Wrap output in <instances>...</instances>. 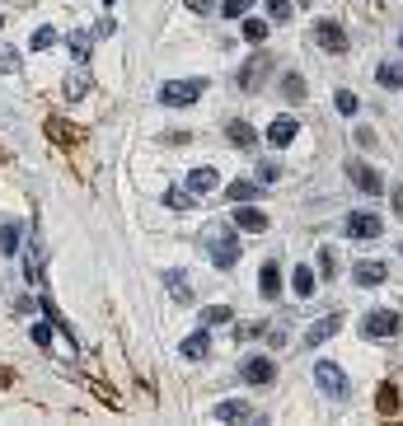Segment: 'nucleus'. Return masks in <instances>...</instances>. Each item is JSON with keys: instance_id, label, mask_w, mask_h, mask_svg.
Listing matches in <instances>:
<instances>
[{"instance_id": "nucleus-1", "label": "nucleus", "mask_w": 403, "mask_h": 426, "mask_svg": "<svg viewBox=\"0 0 403 426\" xmlns=\"http://www.w3.org/2000/svg\"><path fill=\"white\" fill-rule=\"evenodd\" d=\"M202 90H206V80H202V75H192V80H169L164 90H159V103H164V108H188V103L202 99Z\"/></svg>"}, {"instance_id": "nucleus-2", "label": "nucleus", "mask_w": 403, "mask_h": 426, "mask_svg": "<svg viewBox=\"0 0 403 426\" xmlns=\"http://www.w3.org/2000/svg\"><path fill=\"white\" fill-rule=\"evenodd\" d=\"M206 235H211V244H206V248H211V262H216L221 272H230V267L239 262V239L230 235L225 225H221V230H206Z\"/></svg>"}, {"instance_id": "nucleus-3", "label": "nucleus", "mask_w": 403, "mask_h": 426, "mask_svg": "<svg viewBox=\"0 0 403 426\" xmlns=\"http://www.w3.org/2000/svg\"><path fill=\"white\" fill-rule=\"evenodd\" d=\"M314 384H319L328 398H347V393H352V384H347V375H342V366H333V361H319V366H314Z\"/></svg>"}, {"instance_id": "nucleus-4", "label": "nucleus", "mask_w": 403, "mask_h": 426, "mask_svg": "<svg viewBox=\"0 0 403 426\" xmlns=\"http://www.w3.org/2000/svg\"><path fill=\"white\" fill-rule=\"evenodd\" d=\"M342 230H347V239H380L384 235V220L375 211H352L347 220H342Z\"/></svg>"}, {"instance_id": "nucleus-5", "label": "nucleus", "mask_w": 403, "mask_h": 426, "mask_svg": "<svg viewBox=\"0 0 403 426\" xmlns=\"http://www.w3.org/2000/svg\"><path fill=\"white\" fill-rule=\"evenodd\" d=\"M399 328H403V319L394 314V309H370V314L361 319V333L366 337H399Z\"/></svg>"}, {"instance_id": "nucleus-6", "label": "nucleus", "mask_w": 403, "mask_h": 426, "mask_svg": "<svg viewBox=\"0 0 403 426\" xmlns=\"http://www.w3.org/2000/svg\"><path fill=\"white\" fill-rule=\"evenodd\" d=\"M314 43L324 47L328 56H342V52H347V33H342V23H333V19H319V23H314Z\"/></svg>"}, {"instance_id": "nucleus-7", "label": "nucleus", "mask_w": 403, "mask_h": 426, "mask_svg": "<svg viewBox=\"0 0 403 426\" xmlns=\"http://www.w3.org/2000/svg\"><path fill=\"white\" fill-rule=\"evenodd\" d=\"M268 66H272V56H268V52H253L244 66H239V90L253 94L258 85H263V75H268Z\"/></svg>"}, {"instance_id": "nucleus-8", "label": "nucleus", "mask_w": 403, "mask_h": 426, "mask_svg": "<svg viewBox=\"0 0 403 426\" xmlns=\"http://www.w3.org/2000/svg\"><path fill=\"white\" fill-rule=\"evenodd\" d=\"M347 179L357 183L366 197H380V192H384V179H380V174H375L370 164H361V159H347Z\"/></svg>"}, {"instance_id": "nucleus-9", "label": "nucleus", "mask_w": 403, "mask_h": 426, "mask_svg": "<svg viewBox=\"0 0 403 426\" xmlns=\"http://www.w3.org/2000/svg\"><path fill=\"white\" fill-rule=\"evenodd\" d=\"M239 380H244V384H258V389H263V384L277 380V366H272L268 356H248L244 366H239Z\"/></svg>"}, {"instance_id": "nucleus-10", "label": "nucleus", "mask_w": 403, "mask_h": 426, "mask_svg": "<svg viewBox=\"0 0 403 426\" xmlns=\"http://www.w3.org/2000/svg\"><path fill=\"white\" fill-rule=\"evenodd\" d=\"M295 132H300V122H295L291 112H281V117H272V127H268V146H272V150L291 146V141H295Z\"/></svg>"}, {"instance_id": "nucleus-11", "label": "nucleus", "mask_w": 403, "mask_h": 426, "mask_svg": "<svg viewBox=\"0 0 403 426\" xmlns=\"http://www.w3.org/2000/svg\"><path fill=\"white\" fill-rule=\"evenodd\" d=\"M235 230H248V235H263V230H268V211H258V206L239 202V211H235Z\"/></svg>"}, {"instance_id": "nucleus-12", "label": "nucleus", "mask_w": 403, "mask_h": 426, "mask_svg": "<svg viewBox=\"0 0 403 426\" xmlns=\"http://www.w3.org/2000/svg\"><path fill=\"white\" fill-rule=\"evenodd\" d=\"M216 422H253V408L244 398H225V403H216Z\"/></svg>"}, {"instance_id": "nucleus-13", "label": "nucleus", "mask_w": 403, "mask_h": 426, "mask_svg": "<svg viewBox=\"0 0 403 426\" xmlns=\"http://www.w3.org/2000/svg\"><path fill=\"white\" fill-rule=\"evenodd\" d=\"M337 328H342V314H324L319 324L310 328V333H305V347H319V342H328V337H333Z\"/></svg>"}, {"instance_id": "nucleus-14", "label": "nucleus", "mask_w": 403, "mask_h": 426, "mask_svg": "<svg viewBox=\"0 0 403 426\" xmlns=\"http://www.w3.org/2000/svg\"><path fill=\"white\" fill-rule=\"evenodd\" d=\"M258 291H263V300H277V295H281V267H277V262H263V272H258Z\"/></svg>"}, {"instance_id": "nucleus-15", "label": "nucleus", "mask_w": 403, "mask_h": 426, "mask_svg": "<svg viewBox=\"0 0 403 426\" xmlns=\"http://www.w3.org/2000/svg\"><path fill=\"white\" fill-rule=\"evenodd\" d=\"M225 141L239 146V150H248V146H258V132L248 122H225Z\"/></svg>"}, {"instance_id": "nucleus-16", "label": "nucleus", "mask_w": 403, "mask_h": 426, "mask_svg": "<svg viewBox=\"0 0 403 426\" xmlns=\"http://www.w3.org/2000/svg\"><path fill=\"white\" fill-rule=\"evenodd\" d=\"M206 351H211V333H206V328L192 333V337H183V356L188 361H206Z\"/></svg>"}, {"instance_id": "nucleus-17", "label": "nucleus", "mask_w": 403, "mask_h": 426, "mask_svg": "<svg viewBox=\"0 0 403 426\" xmlns=\"http://www.w3.org/2000/svg\"><path fill=\"white\" fill-rule=\"evenodd\" d=\"M352 277H357V286H380L389 272H384V262H357V267H352Z\"/></svg>"}, {"instance_id": "nucleus-18", "label": "nucleus", "mask_w": 403, "mask_h": 426, "mask_svg": "<svg viewBox=\"0 0 403 426\" xmlns=\"http://www.w3.org/2000/svg\"><path fill=\"white\" fill-rule=\"evenodd\" d=\"M281 99H286V103H300V99H305V75L286 70V75H281Z\"/></svg>"}, {"instance_id": "nucleus-19", "label": "nucleus", "mask_w": 403, "mask_h": 426, "mask_svg": "<svg viewBox=\"0 0 403 426\" xmlns=\"http://www.w3.org/2000/svg\"><path fill=\"white\" fill-rule=\"evenodd\" d=\"M216 183H221V174H216V169H192V174H188V188H192V192H211Z\"/></svg>"}, {"instance_id": "nucleus-20", "label": "nucleus", "mask_w": 403, "mask_h": 426, "mask_svg": "<svg viewBox=\"0 0 403 426\" xmlns=\"http://www.w3.org/2000/svg\"><path fill=\"white\" fill-rule=\"evenodd\" d=\"M164 286H169V295H174L179 304H192V286L179 277V272H164Z\"/></svg>"}, {"instance_id": "nucleus-21", "label": "nucleus", "mask_w": 403, "mask_h": 426, "mask_svg": "<svg viewBox=\"0 0 403 426\" xmlns=\"http://www.w3.org/2000/svg\"><path fill=\"white\" fill-rule=\"evenodd\" d=\"M375 80H380L384 90H403V66L399 61H384V66L375 70Z\"/></svg>"}, {"instance_id": "nucleus-22", "label": "nucleus", "mask_w": 403, "mask_h": 426, "mask_svg": "<svg viewBox=\"0 0 403 426\" xmlns=\"http://www.w3.org/2000/svg\"><path fill=\"white\" fill-rule=\"evenodd\" d=\"M66 47H70V56H75V61H90L94 38H90V33H70V38H66Z\"/></svg>"}, {"instance_id": "nucleus-23", "label": "nucleus", "mask_w": 403, "mask_h": 426, "mask_svg": "<svg viewBox=\"0 0 403 426\" xmlns=\"http://www.w3.org/2000/svg\"><path fill=\"white\" fill-rule=\"evenodd\" d=\"M19 235H23V230H19L14 220L0 225V253H19Z\"/></svg>"}, {"instance_id": "nucleus-24", "label": "nucleus", "mask_w": 403, "mask_h": 426, "mask_svg": "<svg viewBox=\"0 0 403 426\" xmlns=\"http://www.w3.org/2000/svg\"><path fill=\"white\" fill-rule=\"evenodd\" d=\"M164 202L174 206V211H188V206L197 202V192H192V188H169V192H164Z\"/></svg>"}, {"instance_id": "nucleus-25", "label": "nucleus", "mask_w": 403, "mask_h": 426, "mask_svg": "<svg viewBox=\"0 0 403 426\" xmlns=\"http://www.w3.org/2000/svg\"><path fill=\"white\" fill-rule=\"evenodd\" d=\"M225 197H230V202H248V197H258V183H248V179H239V183H230V188H225Z\"/></svg>"}, {"instance_id": "nucleus-26", "label": "nucleus", "mask_w": 403, "mask_h": 426, "mask_svg": "<svg viewBox=\"0 0 403 426\" xmlns=\"http://www.w3.org/2000/svg\"><path fill=\"white\" fill-rule=\"evenodd\" d=\"M291 286H295V295H300V300H310V295H314V272H310V267H295Z\"/></svg>"}, {"instance_id": "nucleus-27", "label": "nucleus", "mask_w": 403, "mask_h": 426, "mask_svg": "<svg viewBox=\"0 0 403 426\" xmlns=\"http://www.w3.org/2000/svg\"><path fill=\"white\" fill-rule=\"evenodd\" d=\"M85 94H90V75H85V70L66 75V99H85Z\"/></svg>"}, {"instance_id": "nucleus-28", "label": "nucleus", "mask_w": 403, "mask_h": 426, "mask_svg": "<svg viewBox=\"0 0 403 426\" xmlns=\"http://www.w3.org/2000/svg\"><path fill=\"white\" fill-rule=\"evenodd\" d=\"M333 103H337V112H342V117H357V108H361L352 90H337V94H333Z\"/></svg>"}, {"instance_id": "nucleus-29", "label": "nucleus", "mask_w": 403, "mask_h": 426, "mask_svg": "<svg viewBox=\"0 0 403 426\" xmlns=\"http://www.w3.org/2000/svg\"><path fill=\"white\" fill-rule=\"evenodd\" d=\"M52 43H56V28H52V23H43V28H33V43H28V47H33V52H47Z\"/></svg>"}, {"instance_id": "nucleus-30", "label": "nucleus", "mask_w": 403, "mask_h": 426, "mask_svg": "<svg viewBox=\"0 0 403 426\" xmlns=\"http://www.w3.org/2000/svg\"><path fill=\"white\" fill-rule=\"evenodd\" d=\"M216 324H230V309H225V304H211V309H202V328H216Z\"/></svg>"}, {"instance_id": "nucleus-31", "label": "nucleus", "mask_w": 403, "mask_h": 426, "mask_svg": "<svg viewBox=\"0 0 403 426\" xmlns=\"http://www.w3.org/2000/svg\"><path fill=\"white\" fill-rule=\"evenodd\" d=\"M268 38V19H244V43H263Z\"/></svg>"}, {"instance_id": "nucleus-32", "label": "nucleus", "mask_w": 403, "mask_h": 426, "mask_svg": "<svg viewBox=\"0 0 403 426\" xmlns=\"http://www.w3.org/2000/svg\"><path fill=\"white\" fill-rule=\"evenodd\" d=\"M248 5H253V0H221V14H225V19H244Z\"/></svg>"}, {"instance_id": "nucleus-33", "label": "nucleus", "mask_w": 403, "mask_h": 426, "mask_svg": "<svg viewBox=\"0 0 403 426\" xmlns=\"http://www.w3.org/2000/svg\"><path fill=\"white\" fill-rule=\"evenodd\" d=\"M268 14H272V19H277V23H286V19H291V0H268Z\"/></svg>"}, {"instance_id": "nucleus-34", "label": "nucleus", "mask_w": 403, "mask_h": 426, "mask_svg": "<svg viewBox=\"0 0 403 426\" xmlns=\"http://www.w3.org/2000/svg\"><path fill=\"white\" fill-rule=\"evenodd\" d=\"M14 70H19V52L5 47V52H0V75H14Z\"/></svg>"}, {"instance_id": "nucleus-35", "label": "nucleus", "mask_w": 403, "mask_h": 426, "mask_svg": "<svg viewBox=\"0 0 403 426\" xmlns=\"http://www.w3.org/2000/svg\"><path fill=\"white\" fill-rule=\"evenodd\" d=\"M52 342V319L47 324H33V347H47Z\"/></svg>"}, {"instance_id": "nucleus-36", "label": "nucleus", "mask_w": 403, "mask_h": 426, "mask_svg": "<svg viewBox=\"0 0 403 426\" xmlns=\"http://www.w3.org/2000/svg\"><path fill=\"white\" fill-rule=\"evenodd\" d=\"M319 267H324V277H333V272H337V258H333V248H324V253H319Z\"/></svg>"}, {"instance_id": "nucleus-37", "label": "nucleus", "mask_w": 403, "mask_h": 426, "mask_svg": "<svg viewBox=\"0 0 403 426\" xmlns=\"http://www.w3.org/2000/svg\"><path fill=\"white\" fill-rule=\"evenodd\" d=\"M380 408H384V412H394V408H399V393L384 389V393H380Z\"/></svg>"}, {"instance_id": "nucleus-38", "label": "nucleus", "mask_w": 403, "mask_h": 426, "mask_svg": "<svg viewBox=\"0 0 403 426\" xmlns=\"http://www.w3.org/2000/svg\"><path fill=\"white\" fill-rule=\"evenodd\" d=\"M188 10L192 14H211V0H188Z\"/></svg>"}, {"instance_id": "nucleus-39", "label": "nucleus", "mask_w": 403, "mask_h": 426, "mask_svg": "<svg viewBox=\"0 0 403 426\" xmlns=\"http://www.w3.org/2000/svg\"><path fill=\"white\" fill-rule=\"evenodd\" d=\"M394 211H399V220H403V183L394 188Z\"/></svg>"}, {"instance_id": "nucleus-40", "label": "nucleus", "mask_w": 403, "mask_h": 426, "mask_svg": "<svg viewBox=\"0 0 403 426\" xmlns=\"http://www.w3.org/2000/svg\"><path fill=\"white\" fill-rule=\"evenodd\" d=\"M103 5H112V0H103Z\"/></svg>"}, {"instance_id": "nucleus-41", "label": "nucleus", "mask_w": 403, "mask_h": 426, "mask_svg": "<svg viewBox=\"0 0 403 426\" xmlns=\"http://www.w3.org/2000/svg\"><path fill=\"white\" fill-rule=\"evenodd\" d=\"M399 47H403V38H399Z\"/></svg>"}, {"instance_id": "nucleus-42", "label": "nucleus", "mask_w": 403, "mask_h": 426, "mask_svg": "<svg viewBox=\"0 0 403 426\" xmlns=\"http://www.w3.org/2000/svg\"><path fill=\"white\" fill-rule=\"evenodd\" d=\"M0 23H5V19H0Z\"/></svg>"}]
</instances>
